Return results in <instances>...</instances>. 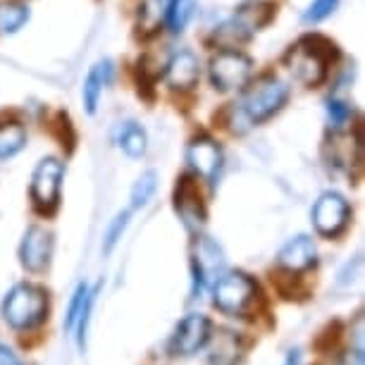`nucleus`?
Here are the masks:
<instances>
[{
	"mask_svg": "<svg viewBox=\"0 0 365 365\" xmlns=\"http://www.w3.org/2000/svg\"><path fill=\"white\" fill-rule=\"evenodd\" d=\"M29 22V8L24 3H3L0 5V34H15Z\"/></svg>",
	"mask_w": 365,
	"mask_h": 365,
	"instance_id": "18",
	"label": "nucleus"
},
{
	"mask_svg": "<svg viewBox=\"0 0 365 365\" xmlns=\"http://www.w3.org/2000/svg\"><path fill=\"white\" fill-rule=\"evenodd\" d=\"M187 163L191 165V170H194L198 177L212 182V179L217 177L220 165H222V150H220L217 143L208 139V136H198V139L189 143Z\"/></svg>",
	"mask_w": 365,
	"mask_h": 365,
	"instance_id": "10",
	"label": "nucleus"
},
{
	"mask_svg": "<svg viewBox=\"0 0 365 365\" xmlns=\"http://www.w3.org/2000/svg\"><path fill=\"white\" fill-rule=\"evenodd\" d=\"M341 336H344V325L339 320H332L315 334L313 346H315V351H320V354H329L332 349H336V344L341 341Z\"/></svg>",
	"mask_w": 365,
	"mask_h": 365,
	"instance_id": "22",
	"label": "nucleus"
},
{
	"mask_svg": "<svg viewBox=\"0 0 365 365\" xmlns=\"http://www.w3.org/2000/svg\"><path fill=\"white\" fill-rule=\"evenodd\" d=\"M212 303L217 306V311H222L234 318H244L249 315L258 303V284L249 274L244 272H227L220 274L212 289Z\"/></svg>",
	"mask_w": 365,
	"mask_h": 365,
	"instance_id": "3",
	"label": "nucleus"
},
{
	"mask_svg": "<svg viewBox=\"0 0 365 365\" xmlns=\"http://www.w3.org/2000/svg\"><path fill=\"white\" fill-rule=\"evenodd\" d=\"M222 265H225V260H222L220 249L212 244V241L203 239L201 244H198L196 258H194V274H196L194 279H196L198 292H201V287L205 284V282L217 277V274L222 272Z\"/></svg>",
	"mask_w": 365,
	"mask_h": 365,
	"instance_id": "14",
	"label": "nucleus"
},
{
	"mask_svg": "<svg viewBox=\"0 0 365 365\" xmlns=\"http://www.w3.org/2000/svg\"><path fill=\"white\" fill-rule=\"evenodd\" d=\"M24 141H26L24 129L19 125H15V122L0 127V155L3 158L15 155L17 150L24 146Z\"/></svg>",
	"mask_w": 365,
	"mask_h": 365,
	"instance_id": "20",
	"label": "nucleus"
},
{
	"mask_svg": "<svg viewBox=\"0 0 365 365\" xmlns=\"http://www.w3.org/2000/svg\"><path fill=\"white\" fill-rule=\"evenodd\" d=\"M117 143H120V148L125 150L129 158H141L146 153V134H143V129L139 125H134V122H127V125H122L117 129Z\"/></svg>",
	"mask_w": 365,
	"mask_h": 365,
	"instance_id": "17",
	"label": "nucleus"
},
{
	"mask_svg": "<svg viewBox=\"0 0 365 365\" xmlns=\"http://www.w3.org/2000/svg\"><path fill=\"white\" fill-rule=\"evenodd\" d=\"M3 320L12 329H34L48 318V292L36 284L12 287L3 301Z\"/></svg>",
	"mask_w": 365,
	"mask_h": 365,
	"instance_id": "1",
	"label": "nucleus"
},
{
	"mask_svg": "<svg viewBox=\"0 0 365 365\" xmlns=\"http://www.w3.org/2000/svg\"><path fill=\"white\" fill-rule=\"evenodd\" d=\"M336 365H363V349H351L346 351Z\"/></svg>",
	"mask_w": 365,
	"mask_h": 365,
	"instance_id": "28",
	"label": "nucleus"
},
{
	"mask_svg": "<svg viewBox=\"0 0 365 365\" xmlns=\"http://www.w3.org/2000/svg\"><path fill=\"white\" fill-rule=\"evenodd\" d=\"M210 339H212L210 356H208L210 365H237L241 361V356H244V344H241L239 334L230 332V329H220Z\"/></svg>",
	"mask_w": 365,
	"mask_h": 365,
	"instance_id": "15",
	"label": "nucleus"
},
{
	"mask_svg": "<svg viewBox=\"0 0 365 365\" xmlns=\"http://www.w3.org/2000/svg\"><path fill=\"white\" fill-rule=\"evenodd\" d=\"M175 205H177V212L182 215V220L189 227H201L203 225L205 210H203V203H201V194H198L194 182L182 179V184L177 187Z\"/></svg>",
	"mask_w": 365,
	"mask_h": 365,
	"instance_id": "13",
	"label": "nucleus"
},
{
	"mask_svg": "<svg viewBox=\"0 0 365 365\" xmlns=\"http://www.w3.org/2000/svg\"><path fill=\"white\" fill-rule=\"evenodd\" d=\"M279 267H284L287 272H303L308 267H313L318 263V249H315L311 237H294L282 246L279 256H277Z\"/></svg>",
	"mask_w": 365,
	"mask_h": 365,
	"instance_id": "11",
	"label": "nucleus"
},
{
	"mask_svg": "<svg viewBox=\"0 0 365 365\" xmlns=\"http://www.w3.org/2000/svg\"><path fill=\"white\" fill-rule=\"evenodd\" d=\"M287 86L284 81H279L277 77H263L253 84L246 96L241 98L239 108H234L237 122L244 127L256 125L260 120H267L270 115H274L277 110L284 106L287 101Z\"/></svg>",
	"mask_w": 365,
	"mask_h": 365,
	"instance_id": "2",
	"label": "nucleus"
},
{
	"mask_svg": "<svg viewBox=\"0 0 365 365\" xmlns=\"http://www.w3.org/2000/svg\"><path fill=\"white\" fill-rule=\"evenodd\" d=\"M349 203L341 194H334V191H327L322 194L318 201H315L313 208V225L322 237H336L344 227L349 225Z\"/></svg>",
	"mask_w": 365,
	"mask_h": 365,
	"instance_id": "7",
	"label": "nucleus"
},
{
	"mask_svg": "<svg viewBox=\"0 0 365 365\" xmlns=\"http://www.w3.org/2000/svg\"><path fill=\"white\" fill-rule=\"evenodd\" d=\"M212 336V322L201 313H191L177 325L168 344L170 356H194Z\"/></svg>",
	"mask_w": 365,
	"mask_h": 365,
	"instance_id": "5",
	"label": "nucleus"
},
{
	"mask_svg": "<svg viewBox=\"0 0 365 365\" xmlns=\"http://www.w3.org/2000/svg\"><path fill=\"white\" fill-rule=\"evenodd\" d=\"M110 72H113V67H110L108 60H106V63H98L91 72H88V77L84 81V106H86L88 113H96L101 91H103V86L108 84Z\"/></svg>",
	"mask_w": 365,
	"mask_h": 365,
	"instance_id": "16",
	"label": "nucleus"
},
{
	"mask_svg": "<svg viewBox=\"0 0 365 365\" xmlns=\"http://www.w3.org/2000/svg\"><path fill=\"white\" fill-rule=\"evenodd\" d=\"M198 74H201V67H198L196 55L191 51H179L168 63L165 79L172 88H191L198 81Z\"/></svg>",
	"mask_w": 365,
	"mask_h": 365,
	"instance_id": "12",
	"label": "nucleus"
},
{
	"mask_svg": "<svg viewBox=\"0 0 365 365\" xmlns=\"http://www.w3.org/2000/svg\"><path fill=\"white\" fill-rule=\"evenodd\" d=\"M251 77V58L239 51H222L210 63V79L220 91L241 88Z\"/></svg>",
	"mask_w": 365,
	"mask_h": 365,
	"instance_id": "6",
	"label": "nucleus"
},
{
	"mask_svg": "<svg viewBox=\"0 0 365 365\" xmlns=\"http://www.w3.org/2000/svg\"><path fill=\"white\" fill-rule=\"evenodd\" d=\"M289 72L296 81H301L303 86H315L320 84L325 77V60L320 58V53L315 48L308 46H296L287 58Z\"/></svg>",
	"mask_w": 365,
	"mask_h": 365,
	"instance_id": "9",
	"label": "nucleus"
},
{
	"mask_svg": "<svg viewBox=\"0 0 365 365\" xmlns=\"http://www.w3.org/2000/svg\"><path fill=\"white\" fill-rule=\"evenodd\" d=\"M336 5H339V0H313L303 19L306 22H322V19L329 17L336 10Z\"/></svg>",
	"mask_w": 365,
	"mask_h": 365,
	"instance_id": "26",
	"label": "nucleus"
},
{
	"mask_svg": "<svg viewBox=\"0 0 365 365\" xmlns=\"http://www.w3.org/2000/svg\"><path fill=\"white\" fill-rule=\"evenodd\" d=\"M86 296H88V287L79 284L77 292H74V296H72V301H70V308H67V318H65V329H70V332L74 329V322H77L81 308H84Z\"/></svg>",
	"mask_w": 365,
	"mask_h": 365,
	"instance_id": "25",
	"label": "nucleus"
},
{
	"mask_svg": "<svg viewBox=\"0 0 365 365\" xmlns=\"http://www.w3.org/2000/svg\"><path fill=\"white\" fill-rule=\"evenodd\" d=\"M327 117H329V125H332L334 129H339V127L346 125V120L351 117V108L341 101H329L327 103Z\"/></svg>",
	"mask_w": 365,
	"mask_h": 365,
	"instance_id": "27",
	"label": "nucleus"
},
{
	"mask_svg": "<svg viewBox=\"0 0 365 365\" xmlns=\"http://www.w3.org/2000/svg\"><path fill=\"white\" fill-rule=\"evenodd\" d=\"M127 225H129V212L125 210V212H120V215H117V217L113 220V225L108 227V234H106V244H103V251L110 253V251L115 249V244L122 239V234H125Z\"/></svg>",
	"mask_w": 365,
	"mask_h": 365,
	"instance_id": "24",
	"label": "nucleus"
},
{
	"mask_svg": "<svg viewBox=\"0 0 365 365\" xmlns=\"http://www.w3.org/2000/svg\"><path fill=\"white\" fill-rule=\"evenodd\" d=\"M155 187H158V175H155L153 170L136 179V184H134V189H132V205H134V208H141V205H146L150 201V196L155 194Z\"/></svg>",
	"mask_w": 365,
	"mask_h": 365,
	"instance_id": "23",
	"label": "nucleus"
},
{
	"mask_svg": "<svg viewBox=\"0 0 365 365\" xmlns=\"http://www.w3.org/2000/svg\"><path fill=\"white\" fill-rule=\"evenodd\" d=\"M267 19H270V5H265V3H249L234 15V22L249 34V36H251V31L263 26Z\"/></svg>",
	"mask_w": 365,
	"mask_h": 365,
	"instance_id": "19",
	"label": "nucleus"
},
{
	"mask_svg": "<svg viewBox=\"0 0 365 365\" xmlns=\"http://www.w3.org/2000/svg\"><path fill=\"white\" fill-rule=\"evenodd\" d=\"M287 365H299V351H289V361H287Z\"/></svg>",
	"mask_w": 365,
	"mask_h": 365,
	"instance_id": "30",
	"label": "nucleus"
},
{
	"mask_svg": "<svg viewBox=\"0 0 365 365\" xmlns=\"http://www.w3.org/2000/svg\"><path fill=\"white\" fill-rule=\"evenodd\" d=\"M53 253V237L43 227H29L19 244V263L29 272H43L51 263Z\"/></svg>",
	"mask_w": 365,
	"mask_h": 365,
	"instance_id": "8",
	"label": "nucleus"
},
{
	"mask_svg": "<svg viewBox=\"0 0 365 365\" xmlns=\"http://www.w3.org/2000/svg\"><path fill=\"white\" fill-rule=\"evenodd\" d=\"M196 0H170L168 5V26L172 31H182L194 15Z\"/></svg>",
	"mask_w": 365,
	"mask_h": 365,
	"instance_id": "21",
	"label": "nucleus"
},
{
	"mask_svg": "<svg viewBox=\"0 0 365 365\" xmlns=\"http://www.w3.org/2000/svg\"><path fill=\"white\" fill-rule=\"evenodd\" d=\"M65 168L58 158H43L31 175V201L38 210H53L60 201Z\"/></svg>",
	"mask_w": 365,
	"mask_h": 365,
	"instance_id": "4",
	"label": "nucleus"
},
{
	"mask_svg": "<svg viewBox=\"0 0 365 365\" xmlns=\"http://www.w3.org/2000/svg\"><path fill=\"white\" fill-rule=\"evenodd\" d=\"M0 365H19L17 356L12 354V349H8L5 344H0Z\"/></svg>",
	"mask_w": 365,
	"mask_h": 365,
	"instance_id": "29",
	"label": "nucleus"
}]
</instances>
